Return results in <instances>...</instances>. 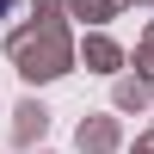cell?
I'll return each mask as SVG.
<instances>
[{
  "mask_svg": "<svg viewBox=\"0 0 154 154\" xmlns=\"http://www.w3.org/2000/svg\"><path fill=\"white\" fill-rule=\"evenodd\" d=\"M0 12H12V0H0Z\"/></svg>",
  "mask_w": 154,
  "mask_h": 154,
  "instance_id": "cell-1",
  "label": "cell"
}]
</instances>
